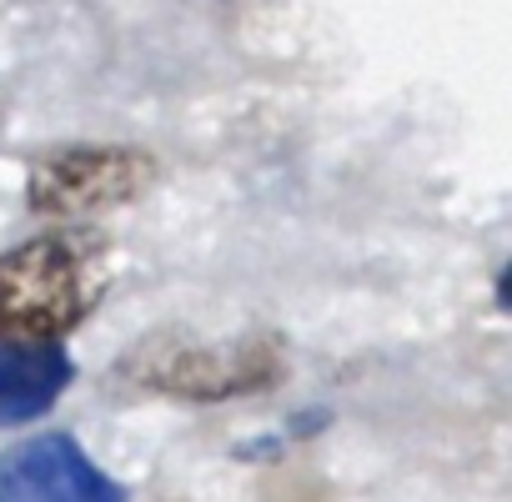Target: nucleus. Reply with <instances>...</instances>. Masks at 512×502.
I'll return each instance as SVG.
<instances>
[{
	"mask_svg": "<svg viewBox=\"0 0 512 502\" xmlns=\"http://www.w3.org/2000/svg\"><path fill=\"white\" fill-rule=\"evenodd\" d=\"M111 292V241L61 221L0 257V342H61Z\"/></svg>",
	"mask_w": 512,
	"mask_h": 502,
	"instance_id": "f257e3e1",
	"label": "nucleus"
},
{
	"mask_svg": "<svg viewBox=\"0 0 512 502\" xmlns=\"http://www.w3.org/2000/svg\"><path fill=\"white\" fill-rule=\"evenodd\" d=\"M121 372L156 397L231 402V397H251V392L277 387L287 377V347L272 332H241V337H226V342H206V337H186V332H156V337L131 347Z\"/></svg>",
	"mask_w": 512,
	"mask_h": 502,
	"instance_id": "f03ea898",
	"label": "nucleus"
},
{
	"mask_svg": "<svg viewBox=\"0 0 512 502\" xmlns=\"http://www.w3.org/2000/svg\"><path fill=\"white\" fill-rule=\"evenodd\" d=\"M156 186V156L136 146H61L26 176V206L46 221H91Z\"/></svg>",
	"mask_w": 512,
	"mask_h": 502,
	"instance_id": "7ed1b4c3",
	"label": "nucleus"
},
{
	"mask_svg": "<svg viewBox=\"0 0 512 502\" xmlns=\"http://www.w3.org/2000/svg\"><path fill=\"white\" fill-rule=\"evenodd\" d=\"M126 487L106 477L71 432H41L0 452V502H121Z\"/></svg>",
	"mask_w": 512,
	"mask_h": 502,
	"instance_id": "20e7f679",
	"label": "nucleus"
},
{
	"mask_svg": "<svg viewBox=\"0 0 512 502\" xmlns=\"http://www.w3.org/2000/svg\"><path fill=\"white\" fill-rule=\"evenodd\" d=\"M71 382L76 362L61 342H0V427L46 417Z\"/></svg>",
	"mask_w": 512,
	"mask_h": 502,
	"instance_id": "39448f33",
	"label": "nucleus"
}]
</instances>
